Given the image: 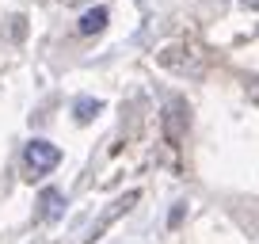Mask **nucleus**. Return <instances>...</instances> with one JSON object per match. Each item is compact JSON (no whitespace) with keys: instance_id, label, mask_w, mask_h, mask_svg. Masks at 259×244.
<instances>
[{"instance_id":"1","label":"nucleus","mask_w":259,"mask_h":244,"mask_svg":"<svg viewBox=\"0 0 259 244\" xmlns=\"http://www.w3.org/2000/svg\"><path fill=\"white\" fill-rule=\"evenodd\" d=\"M23 164H27L31 176H46V172H54L57 164H61V149H57L54 141H46V138H34V141L23 145Z\"/></svg>"},{"instance_id":"7","label":"nucleus","mask_w":259,"mask_h":244,"mask_svg":"<svg viewBox=\"0 0 259 244\" xmlns=\"http://www.w3.org/2000/svg\"><path fill=\"white\" fill-rule=\"evenodd\" d=\"M244 84H248V96H251V99H255V103H259V76H248V80H244Z\"/></svg>"},{"instance_id":"3","label":"nucleus","mask_w":259,"mask_h":244,"mask_svg":"<svg viewBox=\"0 0 259 244\" xmlns=\"http://www.w3.org/2000/svg\"><path fill=\"white\" fill-rule=\"evenodd\" d=\"M65 214V195L57 187H46L38 195V221H61Z\"/></svg>"},{"instance_id":"4","label":"nucleus","mask_w":259,"mask_h":244,"mask_svg":"<svg viewBox=\"0 0 259 244\" xmlns=\"http://www.w3.org/2000/svg\"><path fill=\"white\" fill-rule=\"evenodd\" d=\"M134 202H138V191H130L126 198H118V202H114L111 210H107L103 218H99L96 225H92V233H88V244H92V240H99V236H103V229L111 225V221H118V218H122V214H126V210H130V206H134Z\"/></svg>"},{"instance_id":"5","label":"nucleus","mask_w":259,"mask_h":244,"mask_svg":"<svg viewBox=\"0 0 259 244\" xmlns=\"http://www.w3.org/2000/svg\"><path fill=\"white\" fill-rule=\"evenodd\" d=\"M107 19H111V16H107V8H88L80 16V23H76V31H80V34H99L107 27Z\"/></svg>"},{"instance_id":"2","label":"nucleus","mask_w":259,"mask_h":244,"mask_svg":"<svg viewBox=\"0 0 259 244\" xmlns=\"http://www.w3.org/2000/svg\"><path fill=\"white\" fill-rule=\"evenodd\" d=\"M187 126H191V107H187V99L171 96L168 107H164V138H168V145H179L187 138Z\"/></svg>"},{"instance_id":"6","label":"nucleus","mask_w":259,"mask_h":244,"mask_svg":"<svg viewBox=\"0 0 259 244\" xmlns=\"http://www.w3.org/2000/svg\"><path fill=\"white\" fill-rule=\"evenodd\" d=\"M99 111H103V103H99V99H88V96H84V99H76V103H73V114H76V122H92Z\"/></svg>"},{"instance_id":"8","label":"nucleus","mask_w":259,"mask_h":244,"mask_svg":"<svg viewBox=\"0 0 259 244\" xmlns=\"http://www.w3.org/2000/svg\"><path fill=\"white\" fill-rule=\"evenodd\" d=\"M244 4H259V0H244Z\"/></svg>"}]
</instances>
